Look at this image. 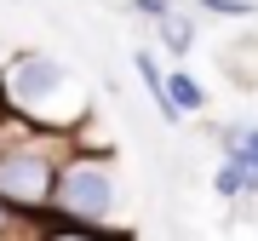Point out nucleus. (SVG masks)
<instances>
[{
    "label": "nucleus",
    "mask_w": 258,
    "mask_h": 241,
    "mask_svg": "<svg viewBox=\"0 0 258 241\" xmlns=\"http://www.w3.org/2000/svg\"><path fill=\"white\" fill-rule=\"evenodd\" d=\"M52 213H57V230H75V235L103 230L115 213V172L98 155H69L52 184Z\"/></svg>",
    "instance_id": "f257e3e1"
},
{
    "label": "nucleus",
    "mask_w": 258,
    "mask_h": 241,
    "mask_svg": "<svg viewBox=\"0 0 258 241\" xmlns=\"http://www.w3.org/2000/svg\"><path fill=\"white\" fill-rule=\"evenodd\" d=\"M57 167H63L57 144L29 138V132L18 144L6 138V144H0V201H6L12 213H40V207H52Z\"/></svg>",
    "instance_id": "f03ea898"
},
{
    "label": "nucleus",
    "mask_w": 258,
    "mask_h": 241,
    "mask_svg": "<svg viewBox=\"0 0 258 241\" xmlns=\"http://www.w3.org/2000/svg\"><path fill=\"white\" fill-rule=\"evenodd\" d=\"M0 86H6V103L23 109V120H29V109H40L46 98H57L69 86V69L57 57H46V52H23V57H12V69L0 75Z\"/></svg>",
    "instance_id": "7ed1b4c3"
},
{
    "label": "nucleus",
    "mask_w": 258,
    "mask_h": 241,
    "mask_svg": "<svg viewBox=\"0 0 258 241\" xmlns=\"http://www.w3.org/2000/svg\"><path fill=\"white\" fill-rule=\"evenodd\" d=\"M132 69H138V81L149 86V98H155V109H161L166 120H184V109H178L172 92H166V75H161V64H155V52H138V57H132Z\"/></svg>",
    "instance_id": "20e7f679"
},
{
    "label": "nucleus",
    "mask_w": 258,
    "mask_h": 241,
    "mask_svg": "<svg viewBox=\"0 0 258 241\" xmlns=\"http://www.w3.org/2000/svg\"><path fill=\"white\" fill-rule=\"evenodd\" d=\"M212 190H218V195H230V201H235V195H258V172L247 167V161L224 155V167L212 172Z\"/></svg>",
    "instance_id": "39448f33"
},
{
    "label": "nucleus",
    "mask_w": 258,
    "mask_h": 241,
    "mask_svg": "<svg viewBox=\"0 0 258 241\" xmlns=\"http://www.w3.org/2000/svg\"><path fill=\"white\" fill-rule=\"evenodd\" d=\"M155 35H161V46L172 52V57H184V52L195 46V23H189V18H184L178 6L166 12V18H155Z\"/></svg>",
    "instance_id": "423d86ee"
},
{
    "label": "nucleus",
    "mask_w": 258,
    "mask_h": 241,
    "mask_svg": "<svg viewBox=\"0 0 258 241\" xmlns=\"http://www.w3.org/2000/svg\"><path fill=\"white\" fill-rule=\"evenodd\" d=\"M166 92H172V103H178L184 115L207 109V92H201V81H195L189 69H166Z\"/></svg>",
    "instance_id": "0eeeda50"
},
{
    "label": "nucleus",
    "mask_w": 258,
    "mask_h": 241,
    "mask_svg": "<svg viewBox=\"0 0 258 241\" xmlns=\"http://www.w3.org/2000/svg\"><path fill=\"white\" fill-rule=\"evenodd\" d=\"M218 144H224V155L247 161L258 172V127H218Z\"/></svg>",
    "instance_id": "6e6552de"
},
{
    "label": "nucleus",
    "mask_w": 258,
    "mask_h": 241,
    "mask_svg": "<svg viewBox=\"0 0 258 241\" xmlns=\"http://www.w3.org/2000/svg\"><path fill=\"white\" fill-rule=\"evenodd\" d=\"M195 6H207V12H218V18H252V0H195Z\"/></svg>",
    "instance_id": "1a4fd4ad"
},
{
    "label": "nucleus",
    "mask_w": 258,
    "mask_h": 241,
    "mask_svg": "<svg viewBox=\"0 0 258 241\" xmlns=\"http://www.w3.org/2000/svg\"><path fill=\"white\" fill-rule=\"evenodd\" d=\"M126 6H132V12H144V18H166L178 0H126Z\"/></svg>",
    "instance_id": "9d476101"
},
{
    "label": "nucleus",
    "mask_w": 258,
    "mask_h": 241,
    "mask_svg": "<svg viewBox=\"0 0 258 241\" xmlns=\"http://www.w3.org/2000/svg\"><path fill=\"white\" fill-rule=\"evenodd\" d=\"M6 230H12V207L0 201V235H6Z\"/></svg>",
    "instance_id": "9b49d317"
}]
</instances>
